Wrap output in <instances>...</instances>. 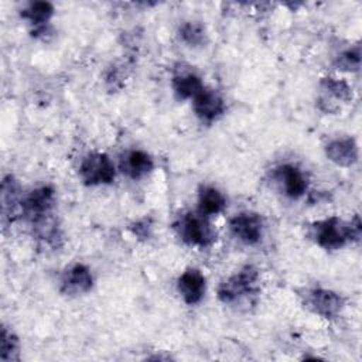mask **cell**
<instances>
[{
  "label": "cell",
  "instance_id": "7",
  "mask_svg": "<svg viewBox=\"0 0 362 362\" xmlns=\"http://www.w3.org/2000/svg\"><path fill=\"white\" fill-rule=\"evenodd\" d=\"M304 304L310 311L320 317L334 318L341 313L344 307V300L338 293L332 290L314 287L305 290Z\"/></svg>",
  "mask_w": 362,
  "mask_h": 362
},
{
  "label": "cell",
  "instance_id": "4",
  "mask_svg": "<svg viewBox=\"0 0 362 362\" xmlns=\"http://www.w3.org/2000/svg\"><path fill=\"white\" fill-rule=\"evenodd\" d=\"M79 177L86 185L110 184L116 177V167L105 153L92 151L79 164Z\"/></svg>",
  "mask_w": 362,
  "mask_h": 362
},
{
  "label": "cell",
  "instance_id": "11",
  "mask_svg": "<svg viewBox=\"0 0 362 362\" xmlns=\"http://www.w3.org/2000/svg\"><path fill=\"white\" fill-rule=\"evenodd\" d=\"M59 286L61 291L66 296L85 294L93 286V276L85 264L75 263L65 269V272L61 276Z\"/></svg>",
  "mask_w": 362,
  "mask_h": 362
},
{
  "label": "cell",
  "instance_id": "19",
  "mask_svg": "<svg viewBox=\"0 0 362 362\" xmlns=\"http://www.w3.org/2000/svg\"><path fill=\"white\" fill-rule=\"evenodd\" d=\"M180 37L189 47L202 45L205 41V27L199 21H185L180 27Z\"/></svg>",
  "mask_w": 362,
  "mask_h": 362
},
{
  "label": "cell",
  "instance_id": "8",
  "mask_svg": "<svg viewBox=\"0 0 362 362\" xmlns=\"http://www.w3.org/2000/svg\"><path fill=\"white\" fill-rule=\"evenodd\" d=\"M273 175L283 194L291 199L301 198L308 188L305 174L294 164H281L276 167Z\"/></svg>",
  "mask_w": 362,
  "mask_h": 362
},
{
  "label": "cell",
  "instance_id": "10",
  "mask_svg": "<svg viewBox=\"0 0 362 362\" xmlns=\"http://www.w3.org/2000/svg\"><path fill=\"white\" fill-rule=\"evenodd\" d=\"M192 109L198 119L205 123H212L225 113L226 106L222 96L216 90L204 88L192 99Z\"/></svg>",
  "mask_w": 362,
  "mask_h": 362
},
{
  "label": "cell",
  "instance_id": "16",
  "mask_svg": "<svg viewBox=\"0 0 362 362\" xmlns=\"http://www.w3.org/2000/svg\"><path fill=\"white\" fill-rule=\"evenodd\" d=\"M205 85L194 72H178L173 76V89L180 99H194Z\"/></svg>",
  "mask_w": 362,
  "mask_h": 362
},
{
  "label": "cell",
  "instance_id": "14",
  "mask_svg": "<svg viewBox=\"0 0 362 362\" xmlns=\"http://www.w3.org/2000/svg\"><path fill=\"white\" fill-rule=\"evenodd\" d=\"M20 185L13 175H7L1 182V212L3 218L13 221L20 215V206L23 195L20 194Z\"/></svg>",
  "mask_w": 362,
  "mask_h": 362
},
{
  "label": "cell",
  "instance_id": "2",
  "mask_svg": "<svg viewBox=\"0 0 362 362\" xmlns=\"http://www.w3.org/2000/svg\"><path fill=\"white\" fill-rule=\"evenodd\" d=\"M178 238L188 246L208 247L215 242L216 233L209 219L199 212L182 214L173 225Z\"/></svg>",
  "mask_w": 362,
  "mask_h": 362
},
{
  "label": "cell",
  "instance_id": "17",
  "mask_svg": "<svg viewBox=\"0 0 362 362\" xmlns=\"http://www.w3.org/2000/svg\"><path fill=\"white\" fill-rule=\"evenodd\" d=\"M54 14V7L48 1H33L21 13V17L25 18L37 30H42L44 25L49 21Z\"/></svg>",
  "mask_w": 362,
  "mask_h": 362
},
{
  "label": "cell",
  "instance_id": "3",
  "mask_svg": "<svg viewBox=\"0 0 362 362\" xmlns=\"http://www.w3.org/2000/svg\"><path fill=\"white\" fill-rule=\"evenodd\" d=\"M257 281H259L257 269L247 264L219 284L218 297L225 304H233L240 298L250 296L256 290Z\"/></svg>",
  "mask_w": 362,
  "mask_h": 362
},
{
  "label": "cell",
  "instance_id": "12",
  "mask_svg": "<svg viewBox=\"0 0 362 362\" xmlns=\"http://www.w3.org/2000/svg\"><path fill=\"white\" fill-rule=\"evenodd\" d=\"M122 171L132 180L148 175L154 168V160L143 150H130L122 158Z\"/></svg>",
  "mask_w": 362,
  "mask_h": 362
},
{
  "label": "cell",
  "instance_id": "9",
  "mask_svg": "<svg viewBox=\"0 0 362 362\" xmlns=\"http://www.w3.org/2000/svg\"><path fill=\"white\" fill-rule=\"evenodd\" d=\"M177 291L185 304H198L206 291L205 276L195 267L185 269L177 280Z\"/></svg>",
  "mask_w": 362,
  "mask_h": 362
},
{
  "label": "cell",
  "instance_id": "6",
  "mask_svg": "<svg viewBox=\"0 0 362 362\" xmlns=\"http://www.w3.org/2000/svg\"><path fill=\"white\" fill-rule=\"evenodd\" d=\"M230 235L238 239L240 243L253 246L257 245L264 232L263 218L252 211L239 212L229 219Z\"/></svg>",
  "mask_w": 362,
  "mask_h": 362
},
{
  "label": "cell",
  "instance_id": "15",
  "mask_svg": "<svg viewBox=\"0 0 362 362\" xmlns=\"http://www.w3.org/2000/svg\"><path fill=\"white\" fill-rule=\"evenodd\" d=\"M226 206V197L222 191L212 185H202L198 191V211L201 215L209 218L221 214Z\"/></svg>",
  "mask_w": 362,
  "mask_h": 362
},
{
  "label": "cell",
  "instance_id": "20",
  "mask_svg": "<svg viewBox=\"0 0 362 362\" xmlns=\"http://www.w3.org/2000/svg\"><path fill=\"white\" fill-rule=\"evenodd\" d=\"M335 65L341 71H358L361 65V52L359 47L349 48L344 51L341 55H338Z\"/></svg>",
  "mask_w": 362,
  "mask_h": 362
},
{
  "label": "cell",
  "instance_id": "5",
  "mask_svg": "<svg viewBox=\"0 0 362 362\" xmlns=\"http://www.w3.org/2000/svg\"><path fill=\"white\" fill-rule=\"evenodd\" d=\"M55 204V194L51 187H40L28 192L27 195H23L21 206H20V215L37 225L44 221H47V216L51 214Z\"/></svg>",
  "mask_w": 362,
  "mask_h": 362
},
{
  "label": "cell",
  "instance_id": "18",
  "mask_svg": "<svg viewBox=\"0 0 362 362\" xmlns=\"http://www.w3.org/2000/svg\"><path fill=\"white\" fill-rule=\"evenodd\" d=\"M20 342L16 334L3 325L0 335V359L4 362L18 361Z\"/></svg>",
  "mask_w": 362,
  "mask_h": 362
},
{
  "label": "cell",
  "instance_id": "13",
  "mask_svg": "<svg viewBox=\"0 0 362 362\" xmlns=\"http://www.w3.org/2000/svg\"><path fill=\"white\" fill-rule=\"evenodd\" d=\"M327 157L342 167L352 165L358 160V147L354 139L351 137H339L331 140L325 147Z\"/></svg>",
  "mask_w": 362,
  "mask_h": 362
},
{
  "label": "cell",
  "instance_id": "1",
  "mask_svg": "<svg viewBox=\"0 0 362 362\" xmlns=\"http://www.w3.org/2000/svg\"><path fill=\"white\" fill-rule=\"evenodd\" d=\"M311 238L314 242L327 250H337L344 247L354 239L361 236V222L355 216L354 221L345 222L338 216H329L322 221H317L311 225Z\"/></svg>",
  "mask_w": 362,
  "mask_h": 362
},
{
  "label": "cell",
  "instance_id": "21",
  "mask_svg": "<svg viewBox=\"0 0 362 362\" xmlns=\"http://www.w3.org/2000/svg\"><path fill=\"white\" fill-rule=\"evenodd\" d=\"M322 86L324 89L335 96L337 99H341V100H348L351 98V88L349 85L342 81V79H335V78H325L322 79Z\"/></svg>",
  "mask_w": 362,
  "mask_h": 362
}]
</instances>
